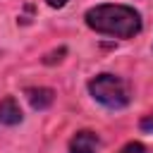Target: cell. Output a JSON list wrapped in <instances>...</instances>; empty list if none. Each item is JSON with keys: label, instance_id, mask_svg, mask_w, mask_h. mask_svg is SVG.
<instances>
[{"label": "cell", "instance_id": "2", "mask_svg": "<svg viewBox=\"0 0 153 153\" xmlns=\"http://www.w3.org/2000/svg\"><path fill=\"white\" fill-rule=\"evenodd\" d=\"M88 91L105 108H124L129 103V84L115 74H98L88 81Z\"/></svg>", "mask_w": 153, "mask_h": 153}, {"label": "cell", "instance_id": "6", "mask_svg": "<svg viewBox=\"0 0 153 153\" xmlns=\"http://www.w3.org/2000/svg\"><path fill=\"white\" fill-rule=\"evenodd\" d=\"M120 153H146V148H143L139 141H131V143H127V146H124Z\"/></svg>", "mask_w": 153, "mask_h": 153}, {"label": "cell", "instance_id": "8", "mask_svg": "<svg viewBox=\"0 0 153 153\" xmlns=\"http://www.w3.org/2000/svg\"><path fill=\"white\" fill-rule=\"evenodd\" d=\"M45 2H48L50 7H62V5L67 2V0H45Z\"/></svg>", "mask_w": 153, "mask_h": 153}, {"label": "cell", "instance_id": "7", "mask_svg": "<svg viewBox=\"0 0 153 153\" xmlns=\"http://www.w3.org/2000/svg\"><path fill=\"white\" fill-rule=\"evenodd\" d=\"M141 129H146V131H151V134H153V112H151V115H146V117L141 120Z\"/></svg>", "mask_w": 153, "mask_h": 153}, {"label": "cell", "instance_id": "3", "mask_svg": "<svg viewBox=\"0 0 153 153\" xmlns=\"http://www.w3.org/2000/svg\"><path fill=\"white\" fill-rule=\"evenodd\" d=\"M98 136L93 131H79L69 141V153H96L98 151Z\"/></svg>", "mask_w": 153, "mask_h": 153}, {"label": "cell", "instance_id": "1", "mask_svg": "<svg viewBox=\"0 0 153 153\" xmlns=\"http://www.w3.org/2000/svg\"><path fill=\"white\" fill-rule=\"evenodd\" d=\"M86 24L93 31L110 33L117 38H131L141 29V17L127 5H98L86 12Z\"/></svg>", "mask_w": 153, "mask_h": 153}, {"label": "cell", "instance_id": "5", "mask_svg": "<svg viewBox=\"0 0 153 153\" xmlns=\"http://www.w3.org/2000/svg\"><path fill=\"white\" fill-rule=\"evenodd\" d=\"M26 98H29V103H31V108H36V110H43V108H48L50 103H53V91L50 88H26Z\"/></svg>", "mask_w": 153, "mask_h": 153}, {"label": "cell", "instance_id": "4", "mask_svg": "<svg viewBox=\"0 0 153 153\" xmlns=\"http://www.w3.org/2000/svg\"><path fill=\"white\" fill-rule=\"evenodd\" d=\"M0 122L2 124H19L22 122V110L14 98L0 100Z\"/></svg>", "mask_w": 153, "mask_h": 153}]
</instances>
